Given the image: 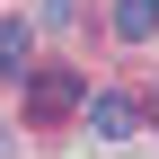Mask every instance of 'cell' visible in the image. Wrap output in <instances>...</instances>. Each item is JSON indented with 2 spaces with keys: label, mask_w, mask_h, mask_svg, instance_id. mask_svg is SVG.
Returning a JSON list of instances; mask_svg holds the SVG:
<instances>
[{
  "label": "cell",
  "mask_w": 159,
  "mask_h": 159,
  "mask_svg": "<svg viewBox=\"0 0 159 159\" xmlns=\"http://www.w3.org/2000/svg\"><path fill=\"white\" fill-rule=\"evenodd\" d=\"M80 106H89V80L80 71H35L27 80V115L35 124H62V115H80Z\"/></svg>",
  "instance_id": "obj_1"
},
{
  "label": "cell",
  "mask_w": 159,
  "mask_h": 159,
  "mask_svg": "<svg viewBox=\"0 0 159 159\" xmlns=\"http://www.w3.org/2000/svg\"><path fill=\"white\" fill-rule=\"evenodd\" d=\"M80 115H89V133H97V142H124V133L142 124V106H133L124 89H89V106H80Z\"/></svg>",
  "instance_id": "obj_2"
},
{
  "label": "cell",
  "mask_w": 159,
  "mask_h": 159,
  "mask_svg": "<svg viewBox=\"0 0 159 159\" xmlns=\"http://www.w3.org/2000/svg\"><path fill=\"white\" fill-rule=\"evenodd\" d=\"M0 71L9 80H35V27L27 18H0Z\"/></svg>",
  "instance_id": "obj_3"
},
{
  "label": "cell",
  "mask_w": 159,
  "mask_h": 159,
  "mask_svg": "<svg viewBox=\"0 0 159 159\" xmlns=\"http://www.w3.org/2000/svg\"><path fill=\"white\" fill-rule=\"evenodd\" d=\"M115 35L124 44H150L159 35V0H115Z\"/></svg>",
  "instance_id": "obj_4"
},
{
  "label": "cell",
  "mask_w": 159,
  "mask_h": 159,
  "mask_svg": "<svg viewBox=\"0 0 159 159\" xmlns=\"http://www.w3.org/2000/svg\"><path fill=\"white\" fill-rule=\"evenodd\" d=\"M35 9H44V27H62V18L80 9V0H35Z\"/></svg>",
  "instance_id": "obj_5"
},
{
  "label": "cell",
  "mask_w": 159,
  "mask_h": 159,
  "mask_svg": "<svg viewBox=\"0 0 159 159\" xmlns=\"http://www.w3.org/2000/svg\"><path fill=\"white\" fill-rule=\"evenodd\" d=\"M142 115H150V124H159V89H150V106H142Z\"/></svg>",
  "instance_id": "obj_6"
}]
</instances>
